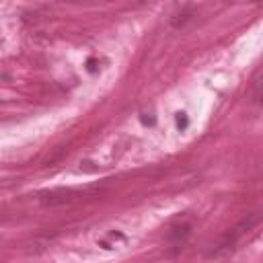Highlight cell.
Here are the masks:
<instances>
[{"label":"cell","instance_id":"cell-6","mask_svg":"<svg viewBox=\"0 0 263 263\" xmlns=\"http://www.w3.org/2000/svg\"><path fill=\"white\" fill-rule=\"evenodd\" d=\"M86 70H88V72H95V70H97V62H95V60H88V62H86Z\"/></svg>","mask_w":263,"mask_h":263},{"label":"cell","instance_id":"cell-7","mask_svg":"<svg viewBox=\"0 0 263 263\" xmlns=\"http://www.w3.org/2000/svg\"><path fill=\"white\" fill-rule=\"evenodd\" d=\"M62 2H72V4H76V2H95V0H62Z\"/></svg>","mask_w":263,"mask_h":263},{"label":"cell","instance_id":"cell-3","mask_svg":"<svg viewBox=\"0 0 263 263\" xmlns=\"http://www.w3.org/2000/svg\"><path fill=\"white\" fill-rule=\"evenodd\" d=\"M193 14H195L193 6H185V8H181V10L175 12V16L171 18V27H173V29H183V27H187V23L193 18Z\"/></svg>","mask_w":263,"mask_h":263},{"label":"cell","instance_id":"cell-4","mask_svg":"<svg viewBox=\"0 0 263 263\" xmlns=\"http://www.w3.org/2000/svg\"><path fill=\"white\" fill-rule=\"evenodd\" d=\"M257 222H259V216H257V214H251V216H247V218L236 226V232L240 234V232H245V230H251Z\"/></svg>","mask_w":263,"mask_h":263},{"label":"cell","instance_id":"cell-2","mask_svg":"<svg viewBox=\"0 0 263 263\" xmlns=\"http://www.w3.org/2000/svg\"><path fill=\"white\" fill-rule=\"evenodd\" d=\"M189 234H191V224H181V226H173V228L168 230V240H171L173 245L181 247V245H185V240L189 238Z\"/></svg>","mask_w":263,"mask_h":263},{"label":"cell","instance_id":"cell-1","mask_svg":"<svg viewBox=\"0 0 263 263\" xmlns=\"http://www.w3.org/2000/svg\"><path fill=\"white\" fill-rule=\"evenodd\" d=\"M84 195H86V193H82V191L62 189V191H51V193L41 195V203H43V205H66V203H72V201L82 199Z\"/></svg>","mask_w":263,"mask_h":263},{"label":"cell","instance_id":"cell-5","mask_svg":"<svg viewBox=\"0 0 263 263\" xmlns=\"http://www.w3.org/2000/svg\"><path fill=\"white\" fill-rule=\"evenodd\" d=\"M187 123H189L187 115H185V113H177V125H179L181 129H185V127H187Z\"/></svg>","mask_w":263,"mask_h":263}]
</instances>
